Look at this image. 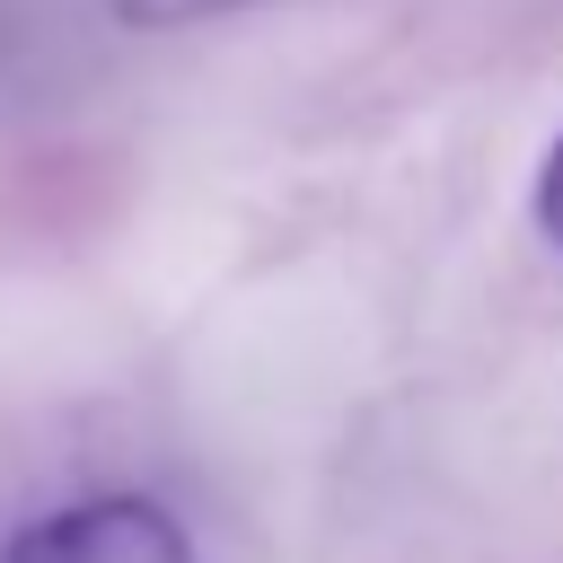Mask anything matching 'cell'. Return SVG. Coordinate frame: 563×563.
<instances>
[{"label": "cell", "mask_w": 563, "mask_h": 563, "mask_svg": "<svg viewBox=\"0 0 563 563\" xmlns=\"http://www.w3.org/2000/svg\"><path fill=\"white\" fill-rule=\"evenodd\" d=\"M537 220H545V238L563 246V141H554V158H545V176H537Z\"/></svg>", "instance_id": "cell-3"}, {"label": "cell", "mask_w": 563, "mask_h": 563, "mask_svg": "<svg viewBox=\"0 0 563 563\" xmlns=\"http://www.w3.org/2000/svg\"><path fill=\"white\" fill-rule=\"evenodd\" d=\"M123 26H185V18H220V9H246V0H106Z\"/></svg>", "instance_id": "cell-2"}, {"label": "cell", "mask_w": 563, "mask_h": 563, "mask_svg": "<svg viewBox=\"0 0 563 563\" xmlns=\"http://www.w3.org/2000/svg\"><path fill=\"white\" fill-rule=\"evenodd\" d=\"M0 563H194V537L150 493H79L26 519Z\"/></svg>", "instance_id": "cell-1"}]
</instances>
